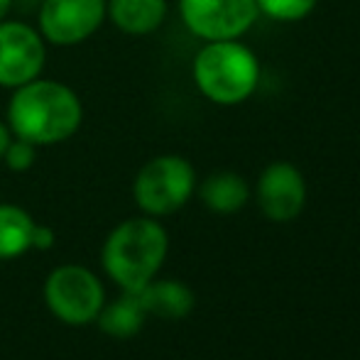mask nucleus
I'll list each match as a JSON object with an SVG mask.
<instances>
[{
    "label": "nucleus",
    "mask_w": 360,
    "mask_h": 360,
    "mask_svg": "<svg viewBox=\"0 0 360 360\" xmlns=\"http://www.w3.org/2000/svg\"><path fill=\"white\" fill-rule=\"evenodd\" d=\"M81 101L57 81H30L18 86L8 108V120L20 140L54 145L72 138L81 125Z\"/></svg>",
    "instance_id": "nucleus-1"
},
{
    "label": "nucleus",
    "mask_w": 360,
    "mask_h": 360,
    "mask_svg": "<svg viewBox=\"0 0 360 360\" xmlns=\"http://www.w3.org/2000/svg\"><path fill=\"white\" fill-rule=\"evenodd\" d=\"M169 238L155 218H128L110 231L103 245V267L123 292H140L160 272Z\"/></svg>",
    "instance_id": "nucleus-2"
},
{
    "label": "nucleus",
    "mask_w": 360,
    "mask_h": 360,
    "mask_svg": "<svg viewBox=\"0 0 360 360\" xmlns=\"http://www.w3.org/2000/svg\"><path fill=\"white\" fill-rule=\"evenodd\" d=\"M194 84L211 103L240 105L257 91L260 59L240 39L206 42L194 57Z\"/></svg>",
    "instance_id": "nucleus-3"
},
{
    "label": "nucleus",
    "mask_w": 360,
    "mask_h": 360,
    "mask_svg": "<svg viewBox=\"0 0 360 360\" xmlns=\"http://www.w3.org/2000/svg\"><path fill=\"white\" fill-rule=\"evenodd\" d=\"M196 174L189 160L179 155H162L138 172L133 196L147 216H169L191 199Z\"/></svg>",
    "instance_id": "nucleus-4"
},
{
    "label": "nucleus",
    "mask_w": 360,
    "mask_h": 360,
    "mask_svg": "<svg viewBox=\"0 0 360 360\" xmlns=\"http://www.w3.org/2000/svg\"><path fill=\"white\" fill-rule=\"evenodd\" d=\"M44 299H47L49 311L69 326L96 321V316L105 304L101 280L81 265L57 267L47 277Z\"/></svg>",
    "instance_id": "nucleus-5"
},
{
    "label": "nucleus",
    "mask_w": 360,
    "mask_h": 360,
    "mask_svg": "<svg viewBox=\"0 0 360 360\" xmlns=\"http://www.w3.org/2000/svg\"><path fill=\"white\" fill-rule=\"evenodd\" d=\"M186 30L206 42L240 39L260 18L255 0H179Z\"/></svg>",
    "instance_id": "nucleus-6"
},
{
    "label": "nucleus",
    "mask_w": 360,
    "mask_h": 360,
    "mask_svg": "<svg viewBox=\"0 0 360 360\" xmlns=\"http://www.w3.org/2000/svg\"><path fill=\"white\" fill-rule=\"evenodd\" d=\"M42 37L30 25L0 22V86L18 89L39 76L44 67Z\"/></svg>",
    "instance_id": "nucleus-7"
},
{
    "label": "nucleus",
    "mask_w": 360,
    "mask_h": 360,
    "mask_svg": "<svg viewBox=\"0 0 360 360\" xmlns=\"http://www.w3.org/2000/svg\"><path fill=\"white\" fill-rule=\"evenodd\" d=\"M105 0H44L39 25L47 42L79 44L96 32L103 22Z\"/></svg>",
    "instance_id": "nucleus-8"
},
{
    "label": "nucleus",
    "mask_w": 360,
    "mask_h": 360,
    "mask_svg": "<svg viewBox=\"0 0 360 360\" xmlns=\"http://www.w3.org/2000/svg\"><path fill=\"white\" fill-rule=\"evenodd\" d=\"M257 204L270 221H294L307 204V181L292 162H272L257 179Z\"/></svg>",
    "instance_id": "nucleus-9"
},
{
    "label": "nucleus",
    "mask_w": 360,
    "mask_h": 360,
    "mask_svg": "<svg viewBox=\"0 0 360 360\" xmlns=\"http://www.w3.org/2000/svg\"><path fill=\"white\" fill-rule=\"evenodd\" d=\"M135 294L145 311L160 319H184L194 309V292L176 280H152Z\"/></svg>",
    "instance_id": "nucleus-10"
},
{
    "label": "nucleus",
    "mask_w": 360,
    "mask_h": 360,
    "mask_svg": "<svg viewBox=\"0 0 360 360\" xmlns=\"http://www.w3.org/2000/svg\"><path fill=\"white\" fill-rule=\"evenodd\" d=\"M108 15L128 34H150L165 22L167 0H110Z\"/></svg>",
    "instance_id": "nucleus-11"
},
{
    "label": "nucleus",
    "mask_w": 360,
    "mask_h": 360,
    "mask_svg": "<svg viewBox=\"0 0 360 360\" xmlns=\"http://www.w3.org/2000/svg\"><path fill=\"white\" fill-rule=\"evenodd\" d=\"M201 201L209 206L214 214H238L250 199L248 181L236 172H216L201 184L199 189Z\"/></svg>",
    "instance_id": "nucleus-12"
},
{
    "label": "nucleus",
    "mask_w": 360,
    "mask_h": 360,
    "mask_svg": "<svg viewBox=\"0 0 360 360\" xmlns=\"http://www.w3.org/2000/svg\"><path fill=\"white\" fill-rule=\"evenodd\" d=\"M147 311L140 304V297L135 292H125L120 299H115L113 304H108L101 309V314L96 316L101 331L108 333L113 338H130L143 328Z\"/></svg>",
    "instance_id": "nucleus-13"
},
{
    "label": "nucleus",
    "mask_w": 360,
    "mask_h": 360,
    "mask_svg": "<svg viewBox=\"0 0 360 360\" xmlns=\"http://www.w3.org/2000/svg\"><path fill=\"white\" fill-rule=\"evenodd\" d=\"M32 231L34 221L27 211L13 204H0V260H13L32 250Z\"/></svg>",
    "instance_id": "nucleus-14"
},
{
    "label": "nucleus",
    "mask_w": 360,
    "mask_h": 360,
    "mask_svg": "<svg viewBox=\"0 0 360 360\" xmlns=\"http://www.w3.org/2000/svg\"><path fill=\"white\" fill-rule=\"evenodd\" d=\"M257 10L275 22H302L314 13L319 0H255Z\"/></svg>",
    "instance_id": "nucleus-15"
},
{
    "label": "nucleus",
    "mask_w": 360,
    "mask_h": 360,
    "mask_svg": "<svg viewBox=\"0 0 360 360\" xmlns=\"http://www.w3.org/2000/svg\"><path fill=\"white\" fill-rule=\"evenodd\" d=\"M5 162H8L10 169L15 172H25L32 167L34 162V145L27 143V140H15V143L8 145V150H5Z\"/></svg>",
    "instance_id": "nucleus-16"
},
{
    "label": "nucleus",
    "mask_w": 360,
    "mask_h": 360,
    "mask_svg": "<svg viewBox=\"0 0 360 360\" xmlns=\"http://www.w3.org/2000/svg\"><path fill=\"white\" fill-rule=\"evenodd\" d=\"M52 245H54V231L52 228L37 226V223H34L32 243H30V248H34V250H49Z\"/></svg>",
    "instance_id": "nucleus-17"
},
{
    "label": "nucleus",
    "mask_w": 360,
    "mask_h": 360,
    "mask_svg": "<svg viewBox=\"0 0 360 360\" xmlns=\"http://www.w3.org/2000/svg\"><path fill=\"white\" fill-rule=\"evenodd\" d=\"M8 145H10V133H8V128H5V125L0 123V160H3L5 150H8Z\"/></svg>",
    "instance_id": "nucleus-18"
},
{
    "label": "nucleus",
    "mask_w": 360,
    "mask_h": 360,
    "mask_svg": "<svg viewBox=\"0 0 360 360\" xmlns=\"http://www.w3.org/2000/svg\"><path fill=\"white\" fill-rule=\"evenodd\" d=\"M10 3H13V0H0V20H3L5 13L10 10Z\"/></svg>",
    "instance_id": "nucleus-19"
}]
</instances>
